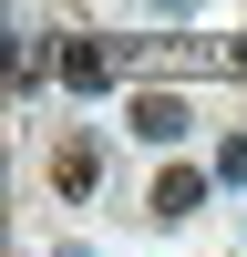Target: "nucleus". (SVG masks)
<instances>
[{"label":"nucleus","mask_w":247,"mask_h":257,"mask_svg":"<svg viewBox=\"0 0 247 257\" xmlns=\"http://www.w3.org/2000/svg\"><path fill=\"white\" fill-rule=\"evenodd\" d=\"M124 72H247V41H196V31H134Z\"/></svg>","instance_id":"nucleus-1"},{"label":"nucleus","mask_w":247,"mask_h":257,"mask_svg":"<svg viewBox=\"0 0 247 257\" xmlns=\"http://www.w3.org/2000/svg\"><path fill=\"white\" fill-rule=\"evenodd\" d=\"M52 72H62V93H113V82H124V41L62 31V41H52Z\"/></svg>","instance_id":"nucleus-2"},{"label":"nucleus","mask_w":247,"mask_h":257,"mask_svg":"<svg viewBox=\"0 0 247 257\" xmlns=\"http://www.w3.org/2000/svg\"><path fill=\"white\" fill-rule=\"evenodd\" d=\"M52 196H62V206H93V196H103V144H93V134H62V144H52Z\"/></svg>","instance_id":"nucleus-3"},{"label":"nucleus","mask_w":247,"mask_h":257,"mask_svg":"<svg viewBox=\"0 0 247 257\" xmlns=\"http://www.w3.org/2000/svg\"><path fill=\"white\" fill-rule=\"evenodd\" d=\"M206 196H216V165H165V175H155V196H144V206H155V216L175 226V216H196Z\"/></svg>","instance_id":"nucleus-4"},{"label":"nucleus","mask_w":247,"mask_h":257,"mask_svg":"<svg viewBox=\"0 0 247 257\" xmlns=\"http://www.w3.org/2000/svg\"><path fill=\"white\" fill-rule=\"evenodd\" d=\"M185 123L196 113H185L175 93H134V144H185Z\"/></svg>","instance_id":"nucleus-5"}]
</instances>
